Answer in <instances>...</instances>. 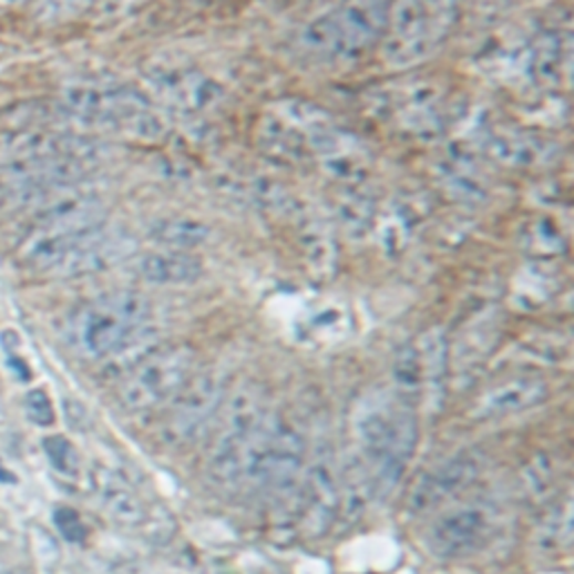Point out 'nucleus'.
Segmentation results:
<instances>
[{
  "mask_svg": "<svg viewBox=\"0 0 574 574\" xmlns=\"http://www.w3.org/2000/svg\"><path fill=\"white\" fill-rule=\"evenodd\" d=\"M357 438L368 458L372 496H387L402 481L416 451L418 422L413 411L396 396H368L355 418Z\"/></svg>",
  "mask_w": 574,
  "mask_h": 574,
  "instance_id": "f257e3e1",
  "label": "nucleus"
},
{
  "mask_svg": "<svg viewBox=\"0 0 574 574\" xmlns=\"http://www.w3.org/2000/svg\"><path fill=\"white\" fill-rule=\"evenodd\" d=\"M151 315L153 308L144 295L120 290L98 297L70 317V346L83 359H113L146 332Z\"/></svg>",
  "mask_w": 574,
  "mask_h": 574,
  "instance_id": "f03ea898",
  "label": "nucleus"
},
{
  "mask_svg": "<svg viewBox=\"0 0 574 574\" xmlns=\"http://www.w3.org/2000/svg\"><path fill=\"white\" fill-rule=\"evenodd\" d=\"M63 109L90 126L120 131L142 142L166 135V122L142 92L106 81H74L61 90Z\"/></svg>",
  "mask_w": 574,
  "mask_h": 574,
  "instance_id": "7ed1b4c3",
  "label": "nucleus"
},
{
  "mask_svg": "<svg viewBox=\"0 0 574 574\" xmlns=\"http://www.w3.org/2000/svg\"><path fill=\"white\" fill-rule=\"evenodd\" d=\"M389 6L348 3L310 21L299 34L306 54L321 61H348L370 48L387 30Z\"/></svg>",
  "mask_w": 574,
  "mask_h": 574,
  "instance_id": "20e7f679",
  "label": "nucleus"
},
{
  "mask_svg": "<svg viewBox=\"0 0 574 574\" xmlns=\"http://www.w3.org/2000/svg\"><path fill=\"white\" fill-rule=\"evenodd\" d=\"M458 21L451 3H398L389 8L381 57L391 68H411L438 52Z\"/></svg>",
  "mask_w": 574,
  "mask_h": 574,
  "instance_id": "39448f33",
  "label": "nucleus"
},
{
  "mask_svg": "<svg viewBox=\"0 0 574 574\" xmlns=\"http://www.w3.org/2000/svg\"><path fill=\"white\" fill-rule=\"evenodd\" d=\"M194 375L196 355L191 348L175 346L153 350L126 372L120 398L131 411H153L168 407Z\"/></svg>",
  "mask_w": 574,
  "mask_h": 574,
  "instance_id": "423d86ee",
  "label": "nucleus"
},
{
  "mask_svg": "<svg viewBox=\"0 0 574 574\" xmlns=\"http://www.w3.org/2000/svg\"><path fill=\"white\" fill-rule=\"evenodd\" d=\"M265 393L258 387H243L225 409V420L209 455V473L225 488L238 485L240 458L249 442L271 420Z\"/></svg>",
  "mask_w": 574,
  "mask_h": 574,
  "instance_id": "0eeeda50",
  "label": "nucleus"
},
{
  "mask_svg": "<svg viewBox=\"0 0 574 574\" xmlns=\"http://www.w3.org/2000/svg\"><path fill=\"white\" fill-rule=\"evenodd\" d=\"M225 400V381L216 372H201L168 404L164 420V438L184 444L198 438L216 418Z\"/></svg>",
  "mask_w": 574,
  "mask_h": 574,
  "instance_id": "6e6552de",
  "label": "nucleus"
},
{
  "mask_svg": "<svg viewBox=\"0 0 574 574\" xmlns=\"http://www.w3.org/2000/svg\"><path fill=\"white\" fill-rule=\"evenodd\" d=\"M146 76L157 98L184 115H203L223 102V88L196 68L155 63Z\"/></svg>",
  "mask_w": 574,
  "mask_h": 574,
  "instance_id": "1a4fd4ad",
  "label": "nucleus"
},
{
  "mask_svg": "<svg viewBox=\"0 0 574 574\" xmlns=\"http://www.w3.org/2000/svg\"><path fill=\"white\" fill-rule=\"evenodd\" d=\"M494 523L496 514L490 503L475 501L462 505L433 525L429 534V550L444 561L471 556L485 545Z\"/></svg>",
  "mask_w": 574,
  "mask_h": 574,
  "instance_id": "9d476101",
  "label": "nucleus"
},
{
  "mask_svg": "<svg viewBox=\"0 0 574 574\" xmlns=\"http://www.w3.org/2000/svg\"><path fill=\"white\" fill-rule=\"evenodd\" d=\"M483 455L478 451H462L429 469L409 496V508L416 514L431 512L442 503L464 492L483 471Z\"/></svg>",
  "mask_w": 574,
  "mask_h": 574,
  "instance_id": "9b49d317",
  "label": "nucleus"
},
{
  "mask_svg": "<svg viewBox=\"0 0 574 574\" xmlns=\"http://www.w3.org/2000/svg\"><path fill=\"white\" fill-rule=\"evenodd\" d=\"M339 488L341 481L332 458H317L306 473V485L301 490V523L306 534L321 536L337 521Z\"/></svg>",
  "mask_w": 574,
  "mask_h": 574,
  "instance_id": "f8f14e48",
  "label": "nucleus"
},
{
  "mask_svg": "<svg viewBox=\"0 0 574 574\" xmlns=\"http://www.w3.org/2000/svg\"><path fill=\"white\" fill-rule=\"evenodd\" d=\"M547 385L536 375H516L499 381L473 404V418L492 420L523 413L547 398Z\"/></svg>",
  "mask_w": 574,
  "mask_h": 574,
  "instance_id": "ddd939ff",
  "label": "nucleus"
},
{
  "mask_svg": "<svg viewBox=\"0 0 574 574\" xmlns=\"http://www.w3.org/2000/svg\"><path fill=\"white\" fill-rule=\"evenodd\" d=\"M488 155L501 164L514 168H539L547 166L558 157V144L525 131H494L485 140Z\"/></svg>",
  "mask_w": 574,
  "mask_h": 574,
  "instance_id": "4468645a",
  "label": "nucleus"
},
{
  "mask_svg": "<svg viewBox=\"0 0 574 574\" xmlns=\"http://www.w3.org/2000/svg\"><path fill=\"white\" fill-rule=\"evenodd\" d=\"M140 280L157 287H180L194 283L203 274V263L188 252L157 249L144 254L133 265Z\"/></svg>",
  "mask_w": 574,
  "mask_h": 574,
  "instance_id": "2eb2a0df",
  "label": "nucleus"
},
{
  "mask_svg": "<svg viewBox=\"0 0 574 574\" xmlns=\"http://www.w3.org/2000/svg\"><path fill=\"white\" fill-rule=\"evenodd\" d=\"M94 490L104 505V510L122 525H140L146 519L144 505L131 485L113 469H98L94 471Z\"/></svg>",
  "mask_w": 574,
  "mask_h": 574,
  "instance_id": "dca6fc26",
  "label": "nucleus"
},
{
  "mask_svg": "<svg viewBox=\"0 0 574 574\" xmlns=\"http://www.w3.org/2000/svg\"><path fill=\"white\" fill-rule=\"evenodd\" d=\"M442 102L440 92L431 85H416L409 90L398 109V122L416 135L433 137L442 131Z\"/></svg>",
  "mask_w": 574,
  "mask_h": 574,
  "instance_id": "f3484780",
  "label": "nucleus"
},
{
  "mask_svg": "<svg viewBox=\"0 0 574 574\" xmlns=\"http://www.w3.org/2000/svg\"><path fill=\"white\" fill-rule=\"evenodd\" d=\"M416 350L422 368V389L429 391V398H440L449 368V348L444 332L440 328L424 332Z\"/></svg>",
  "mask_w": 574,
  "mask_h": 574,
  "instance_id": "a211bd4d",
  "label": "nucleus"
},
{
  "mask_svg": "<svg viewBox=\"0 0 574 574\" xmlns=\"http://www.w3.org/2000/svg\"><path fill=\"white\" fill-rule=\"evenodd\" d=\"M530 68L545 85H558L570 74V43L558 34H543L530 52Z\"/></svg>",
  "mask_w": 574,
  "mask_h": 574,
  "instance_id": "6ab92c4d",
  "label": "nucleus"
},
{
  "mask_svg": "<svg viewBox=\"0 0 574 574\" xmlns=\"http://www.w3.org/2000/svg\"><path fill=\"white\" fill-rule=\"evenodd\" d=\"M151 236L155 243L162 245V249L186 252V249L201 247L212 236V229L201 221L175 216V218L157 221L151 229Z\"/></svg>",
  "mask_w": 574,
  "mask_h": 574,
  "instance_id": "aec40b11",
  "label": "nucleus"
},
{
  "mask_svg": "<svg viewBox=\"0 0 574 574\" xmlns=\"http://www.w3.org/2000/svg\"><path fill=\"white\" fill-rule=\"evenodd\" d=\"M442 182L451 194L460 201L483 203L488 198V182L471 164L464 160H449L442 171Z\"/></svg>",
  "mask_w": 574,
  "mask_h": 574,
  "instance_id": "412c9836",
  "label": "nucleus"
},
{
  "mask_svg": "<svg viewBox=\"0 0 574 574\" xmlns=\"http://www.w3.org/2000/svg\"><path fill=\"white\" fill-rule=\"evenodd\" d=\"M494 332H492V324L485 319V321H478V326L462 339V344L458 346V352H455V363H458V368H469V366H473L475 361H481V359H485L488 355H490V350L492 348H488V346H483L481 341H492V344H496L494 341Z\"/></svg>",
  "mask_w": 574,
  "mask_h": 574,
  "instance_id": "4be33fe9",
  "label": "nucleus"
},
{
  "mask_svg": "<svg viewBox=\"0 0 574 574\" xmlns=\"http://www.w3.org/2000/svg\"><path fill=\"white\" fill-rule=\"evenodd\" d=\"M43 451L50 460V464L63 473V475H76L81 467V458L76 453V447L63 438V435H48L43 440Z\"/></svg>",
  "mask_w": 574,
  "mask_h": 574,
  "instance_id": "5701e85b",
  "label": "nucleus"
},
{
  "mask_svg": "<svg viewBox=\"0 0 574 574\" xmlns=\"http://www.w3.org/2000/svg\"><path fill=\"white\" fill-rule=\"evenodd\" d=\"M393 379L402 393L422 389V368H420V357L416 346H409L398 355L393 366Z\"/></svg>",
  "mask_w": 574,
  "mask_h": 574,
  "instance_id": "b1692460",
  "label": "nucleus"
},
{
  "mask_svg": "<svg viewBox=\"0 0 574 574\" xmlns=\"http://www.w3.org/2000/svg\"><path fill=\"white\" fill-rule=\"evenodd\" d=\"M339 221H344L346 229L366 234L372 223V205L359 194H348L339 203Z\"/></svg>",
  "mask_w": 574,
  "mask_h": 574,
  "instance_id": "393cba45",
  "label": "nucleus"
},
{
  "mask_svg": "<svg viewBox=\"0 0 574 574\" xmlns=\"http://www.w3.org/2000/svg\"><path fill=\"white\" fill-rule=\"evenodd\" d=\"M54 525H57L59 534H61L65 541H70V543H81V541H85V536H88L85 523L81 521L79 512L72 510V508H59V510L54 512Z\"/></svg>",
  "mask_w": 574,
  "mask_h": 574,
  "instance_id": "a878e982",
  "label": "nucleus"
},
{
  "mask_svg": "<svg viewBox=\"0 0 574 574\" xmlns=\"http://www.w3.org/2000/svg\"><path fill=\"white\" fill-rule=\"evenodd\" d=\"M25 413L28 418L39 427H52L54 424V407L52 400L43 389H34L25 398Z\"/></svg>",
  "mask_w": 574,
  "mask_h": 574,
  "instance_id": "bb28decb",
  "label": "nucleus"
},
{
  "mask_svg": "<svg viewBox=\"0 0 574 574\" xmlns=\"http://www.w3.org/2000/svg\"><path fill=\"white\" fill-rule=\"evenodd\" d=\"M530 240H532L534 252L541 249L545 254H552V252H558L563 247V236L558 234V227H554L550 221L536 223L532 234H530Z\"/></svg>",
  "mask_w": 574,
  "mask_h": 574,
  "instance_id": "cd10ccee",
  "label": "nucleus"
},
{
  "mask_svg": "<svg viewBox=\"0 0 574 574\" xmlns=\"http://www.w3.org/2000/svg\"><path fill=\"white\" fill-rule=\"evenodd\" d=\"M0 481H3V483H17V478H14V473H10L8 469H3V464H0Z\"/></svg>",
  "mask_w": 574,
  "mask_h": 574,
  "instance_id": "c85d7f7f",
  "label": "nucleus"
}]
</instances>
